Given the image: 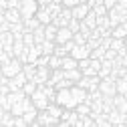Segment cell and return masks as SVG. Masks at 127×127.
<instances>
[{
  "label": "cell",
  "instance_id": "obj_1",
  "mask_svg": "<svg viewBox=\"0 0 127 127\" xmlns=\"http://www.w3.org/2000/svg\"><path fill=\"white\" fill-rule=\"evenodd\" d=\"M30 99H32V105L38 109V111H46V107H49V97H46L44 93V85H38V89L30 95Z\"/></svg>",
  "mask_w": 127,
  "mask_h": 127
},
{
  "label": "cell",
  "instance_id": "obj_2",
  "mask_svg": "<svg viewBox=\"0 0 127 127\" xmlns=\"http://www.w3.org/2000/svg\"><path fill=\"white\" fill-rule=\"evenodd\" d=\"M36 12H38V2L36 0H20V16H22V20L34 18Z\"/></svg>",
  "mask_w": 127,
  "mask_h": 127
},
{
  "label": "cell",
  "instance_id": "obj_3",
  "mask_svg": "<svg viewBox=\"0 0 127 127\" xmlns=\"http://www.w3.org/2000/svg\"><path fill=\"white\" fill-rule=\"evenodd\" d=\"M0 71H2V75H4V77L12 79V77H16L18 73H22V63H20L18 59H12V61L8 63V65H4Z\"/></svg>",
  "mask_w": 127,
  "mask_h": 127
},
{
  "label": "cell",
  "instance_id": "obj_4",
  "mask_svg": "<svg viewBox=\"0 0 127 127\" xmlns=\"http://www.w3.org/2000/svg\"><path fill=\"white\" fill-rule=\"evenodd\" d=\"M99 91L101 95H109V97H115L117 95V87H115V79H101V83H99Z\"/></svg>",
  "mask_w": 127,
  "mask_h": 127
},
{
  "label": "cell",
  "instance_id": "obj_5",
  "mask_svg": "<svg viewBox=\"0 0 127 127\" xmlns=\"http://www.w3.org/2000/svg\"><path fill=\"white\" fill-rule=\"evenodd\" d=\"M71 57L75 59V61H83V59H91V49L87 44H81V46H75V49L71 51Z\"/></svg>",
  "mask_w": 127,
  "mask_h": 127
},
{
  "label": "cell",
  "instance_id": "obj_6",
  "mask_svg": "<svg viewBox=\"0 0 127 127\" xmlns=\"http://www.w3.org/2000/svg\"><path fill=\"white\" fill-rule=\"evenodd\" d=\"M71 12H73V18L81 22V20L87 18V14L91 12V6H89V4H77L75 8H71Z\"/></svg>",
  "mask_w": 127,
  "mask_h": 127
},
{
  "label": "cell",
  "instance_id": "obj_7",
  "mask_svg": "<svg viewBox=\"0 0 127 127\" xmlns=\"http://www.w3.org/2000/svg\"><path fill=\"white\" fill-rule=\"evenodd\" d=\"M49 79H51V69L49 67H38L36 69V77L32 79V81L36 85H46V83H49Z\"/></svg>",
  "mask_w": 127,
  "mask_h": 127
},
{
  "label": "cell",
  "instance_id": "obj_8",
  "mask_svg": "<svg viewBox=\"0 0 127 127\" xmlns=\"http://www.w3.org/2000/svg\"><path fill=\"white\" fill-rule=\"evenodd\" d=\"M71 95H73L75 103H77V105H81V103H85V101H87V95H89V91H85V89H81V87L73 85V87H71Z\"/></svg>",
  "mask_w": 127,
  "mask_h": 127
},
{
  "label": "cell",
  "instance_id": "obj_9",
  "mask_svg": "<svg viewBox=\"0 0 127 127\" xmlns=\"http://www.w3.org/2000/svg\"><path fill=\"white\" fill-rule=\"evenodd\" d=\"M36 123H40V125H59V119L53 117L49 111H40L38 117H36Z\"/></svg>",
  "mask_w": 127,
  "mask_h": 127
},
{
  "label": "cell",
  "instance_id": "obj_10",
  "mask_svg": "<svg viewBox=\"0 0 127 127\" xmlns=\"http://www.w3.org/2000/svg\"><path fill=\"white\" fill-rule=\"evenodd\" d=\"M34 18L42 24V26H49L51 22H53V16H51V12H49V8H38V12L34 14Z\"/></svg>",
  "mask_w": 127,
  "mask_h": 127
},
{
  "label": "cell",
  "instance_id": "obj_11",
  "mask_svg": "<svg viewBox=\"0 0 127 127\" xmlns=\"http://www.w3.org/2000/svg\"><path fill=\"white\" fill-rule=\"evenodd\" d=\"M69 40H73V32H71L67 26H65V28H59L55 42H57V44H65V42H69Z\"/></svg>",
  "mask_w": 127,
  "mask_h": 127
},
{
  "label": "cell",
  "instance_id": "obj_12",
  "mask_svg": "<svg viewBox=\"0 0 127 127\" xmlns=\"http://www.w3.org/2000/svg\"><path fill=\"white\" fill-rule=\"evenodd\" d=\"M4 18H6V22H10V24H14V22H22L20 10H14V8L4 10Z\"/></svg>",
  "mask_w": 127,
  "mask_h": 127
},
{
  "label": "cell",
  "instance_id": "obj_13",
  "mask_svg": "<svg viewBox=\"0 0 127 127\" xmlns=\"http://www.w3.org/2000/svg\"><path fill=\"white\" fill-rule=\"evenodd\" d=\"M113 103H115V109L119 111V113H127V99H125V95H115L113 97Z\"/></svg>",
  "mask_w": 127,
  "mask_h": 127
},
{
  "label": "cell",
  "instance_id": "obj_14",
  "mask_svg": "<svg viewBox=\"0 0 127 127\" xmlns=\"http://www.w3.org/2000/svg\"><path fill=\"white\" fill-rule=\"evenodd\" d=\"M65 73V79L67 81H71V83H79L83 79V73H81V69H73V71H63Z\"/></svg>",
  "mask_w": 127,
  "mask_h": 127
},
{
  "label": "cell",
  "instance_id": "obj_15",
  "mask_svg": "<svg viewBox=\"0 0 127 127\" xmlns=\"http://www.w3.org/2000/svg\"><path fill=\"white\" fill-rule=\"evenodd\" d=\"M63 71H73V69H79V61H75L71 55L63 59V65H61Z\"/></svg>",
  "mask_w": 127,
  "mask_h": 127
},
{
  "label": "cell",
  "instance_id": "obj_16",
  "mask_svg": "<svg viewBox=\"0 0 127 127\" xmlns=\"http://www.w3.org/2000/svg\"><path fill=\"white\" fill-rule=\"evenodd\" d=\"M36 117H38V109H36V107H32V109L24 111V115H22V119L26 121V125H32V123L36 121Z\"/></svg>",
  "mask_w": 127,
  "mask_h": 127
},
{
  "label": "cell",
  "instance_id": "obj_17",
  "mask_svg": "<svg viewBox=\"0 0 127 127\" xmlns=\"http://www.w3.org/2000/svg\"><path fill=\"white\" fill-rule=\"evenodd\" d=\"M36 65H32V63H26V65H22V73L26 75V79L28 81H32V79L36 77Z\"/></svg>",
  "mask_w": 127,
  "mask_h": 127
},
{
  "label": "cell",
  "instance_id": "obj_18",
  "mask_svg": "<svg viewBox=\"0 0 127 127\" xmlns=\"http://www.w3.org/2000/svg\"><path fill=\"white\" fill-rule=\"evenodd\" d=\"M109 123H111V125H119V123H125V115H123V113H119L117 109H113V111L109 113Z\"/></svg>",
  "mask_w": 127,
  "mask_h": 127
},
{
  "label": "cell",
  "instance_id": "obj_19",
  "mask_svg": "<svg viewBox=\"0 0 127 127\" xmlns=\"http://www.w3.org/2000/svg\"><path fill=\"white\" fill-rule=\"evenodd\" d=\"M57 32H59V28H57L55 24L44 26V38H46V40H53V42H55V38H57Z\"/></svg>",
  "mask_w": 127,
  "mask_h": 127
},
{
  "label": "cell",
  "instance_id": "obj_20",
  "mask_svg": "<svg viewBox=\"0 0 127 127\" xmlns=\"http://www.w3.org/2000/svg\"><path fill=\"white\" fill-rule=\"evenodd\" d=\"M55 49H57V42H53V40H44L42 42V55L51 57V55H55Z\"/></svg>",
  "mask_w": 127,
  "mask_h": 127
},
{
  "label": "cell",
  "instance_id": "obj_21",
  "mask_svg": "<svg viewBox=\"0 0 127 127\" xmlns=\"http://www.w3.org/2000/svg\"><path fill=\"white\" fill-rule=\"evenodd\" d=\"M24 97H26V95H24L22 89H20V91H12V93L8 95V101H10V105H14V103H20Z\"/></svg>",
  "mask_w": 127,
  "mask_h": 127
},
{
  "label": "cell",
  "instance_id": "obj_22",
  "mask_svg": "<svg viewBox=\"0 0 127 127\" xmlns=\"http://www.w3.org/2000/svg\"><path fill=\"white\" fill-rule=\"evenodd\" d=\"M24 99H26V97H24ZM24 99H22V101H24ZM22 101H20V103H14V105H12L10 113H12L14 117H22V115H24V111H26V109H24V103H22Z\"/></svg>",
  "mask_w": 127,
  "mask_h": 127
},
{
  "label": "cell",
  "instance_id": "obj_23",
  "mask_svg": "<svg viewBox=\"0 0 127 127\" xmlns=\"http://www.w3.org/2000/svg\"><path fill=\"white\" fill-rule=\"evenodd\" d=\"M46 111L53 115V117H57L59 121H61V115H63V107L61 105H57V103H51L49 107H46Z\"/></svg>",
  "mask_w": 127,
  "mask_h": 127
},
{
  "label": "cell",
  "instance_id": "obj_24",
  "mask_svg": "<svg viewBox=\"0 0 127 127\" xmlns=\"http://www.w3.org/2000/svg\"><path fill=\"white\" fill-rule=\"evenodd\" d=\"M81 22H85L91 30H95V28H97V16H95V12L91 10V12L87 14V18H85V20H81Z\"/></svg>",
  "mask_w": 127,
  "mask_h": 127
},
{
  "label": "cell",
  "instance_id": "obj_25",
  "mask_svg": "<svg viewBox=\"0 0 127 127\" xmlns=\"http://www.w3.org/2000/svg\"><path fill=\"white\" fill-rule=\"evenodd\" d=\"M61 65H63V59L61 57H57V55H51L49 57V69L57 71V69H61Z\"/></svg>",
  "mask_w": 127,
  "mask_h": 127
},
{
  "label": "cell",
  "instance_id": "obj_26",
  "mask_svg": "<svg viewBox=\"0 0 127 127\" xmlns=\"http://www.w3.org/2000/svg\"><path fill=\"white\" fill-rule=\"evenodd\" d=\"M125 36H127V26L125 24H119V26L113 28V38H121L123 40Z\"/></svg>",
  "mask_w": 127,
  "mask_h": 127
},
{
  "label": "cell",
  "instance_id": "obj_27",
  "mask_svg": "<svg viewBox=\"0 0 127 127\" xmlns=\"http://www.w3.org/2000/svg\"><path fill=\"white\" fill-rule=\"evenodd\" d=\"M32 36H34V44H42L46 38H44V26H38L34 32H32Z\"/></svg>",
  "mask_w": 127,
  "mask_h": 127
},
{
  "label": "cell",
  "instance_id": "obj_28",
  "mask_svg": "<svg viewBox=\"0 0 127 127\" xmlns=\"http://www.w3.org/2000/svg\"><path fill=\"white\" fill-rule=\"evenodd\" d=\"M97 28H101L103 32L111 28V22H109V16H97Z\"/></svg>",
  "mask_w": 127,
  "mask_h": 127
},
{
  "label": "cell",
  "instance_id": "obj_29",
  "mask_svg": "<svg viewBox=\"0 0 127 127\" xmlns=\"http://www.w3.org/2000/svg\"><path fill=\"white\" fill-rule=\"evenodd\" d=\"M0 44H2V46H10V44H14V36H12V32H2V34H0Z\"/></svg>",
  "mask_w": 127,
  "mask_h": 127
},
{
  "label": "cell",
  "instance_id": "obj_30",
  "mask_svg": "<svg viewBox=\"0 0 127 127\" xmlns=\"http://www.w3.org/2000/svg\"><path fill=\"white\" fill-rule=\"evenodd\" d=\"M109 49H103V46H97L95 51H91V59H97V61H103L105 59V53Z\"/></svg>",
  "mask_w": 127,
  "mask_h": 127
},
{
  "label": "cell",
  "instance_id": "obj_31",
  "mask_svg": "<svg viewBox=\"0 0 127 127\" xmlns=\"http://www.w3.org/2000/svg\"><path fill=\"white\" fill-rule=\"evenodd\" d=\"M115 87H117V95H127V81L125 79H117Z\"/></svg>",
  "mask_w": 127,
  "mask_h": 127
},
{
  "label": "cell",
  "instance_id": "obj_32",
  "mask_svg": "<svg viewBox=\"0 0 127 127\" xmlns=\"http://www.w3.org/2000/svg\"><path fill=\"white\" fill-rule=\"evenodd\" d=\"M36 89H38V85H36L34 81H28V83L22 87V91H24V95H26V97H30V95H32Z\"/></svg>",
  "mask_w": 127,
  "mask_h": 127
},
{
  "label": "cell",
  "instance_id": "obj_33",
  "mask_svg": "<svg viewBox=\"0 0 127 127\" xmlns=\"http://www.w3.org/2000/svg\"><path fill=\"white\" fill-rule=\"evenodd\" d=\"M77 113L81 115V117H85V115H91V105H87V103L77 105Z\"/></svg>",
  "mask_w": 127,
  "mask_h": 127
},
{
  "label": "cell",
  "instance_id": "obj_34",
  "mask_svg": "<svg viewBox=\"0 0 127 127\" xmlns=\"http://www.w3.org/2000/svg\"><path fill=\"white\" fill-rule=\"evenodd\" d=\"M91 10L95 12V16H107V14H109V10L105 8V4H97V6H93Z\"/></svg>",
  "mask_w": 127,
  "mask_h": 127
},
{
  "label": "cell",
  "instance_id": "obj_35",
  "mask_svg": "<svg viewBox=\"0 0 127 127\" xmlns=\"http://www.w3.org/2000/svg\"><path fill=\"white\" fill-rule=\"evenodd\" d=\"M46 8H49V12H51V16L55 18V16H59V14H61V10H63V4H49V6H46Z\"/></svg>",
  "mask_w": 127,
  "mask_h": 127
},
{
  "label": "cell",
  "instance_id": "obj_36",
  "mask_svg": "<svg viewBox=\"0 0 127 127\" xmlns=\"http://www.w3.org/2000/svg\"><path fill=\"white\" fill-rule=\"evenodd\" d=\"M67 28L71 30L73 34H77V32H79V28H81V22H79V20H75V18H73V20L69 22V26H67Z\"/></svg>",
  "mask_w": 127,
  "mask_h": 127
},
{
  "label": "cell",
  "instance_id": "obj_37",
  "mask_svg": "<svg viewBox=\"0 0 127 127\" xmlns=\"http://www.w3.org/2000/svg\"><path fill=\"white\" fill-rule=\"evenodd\" d=\"M34 65H36V67H49V57H46V55H40V57L36 59Z\"/></svg>",
  "mask_w": 127,
  "mask_h": 127
},
{
  "label": "cell",
  "instance_id": "obj_38",
  "mask_svg": "<svg viewBox=\"0 0 127 127\" xmlns=\"http://www.w3.org/2000/svg\"><path fill=\"white\" fill-rule=\"evenodd\" d=\"M55 55H57V57H61V59L69 57V53L65 51V46H63V44H57V49H55Z\"/></svg>",
  "mask_w": 127,
  "mask_h": 127
},
{
  "label": "cell",
  "instance_id": "obj_39",
  "mask_svg": "<svg viewBox=\"0 0 127 127\" xmlns=\"http://www.w3.org/2000/svg\"><path fill=\"white\" fill-rule=\"evenodd\" d=\"M73 40H75V44H79V46H81V44H87V38L81 34V32H77V34H73Z\"/></svg>",
  "mask_w": 127,
  "mask_h": 127
},
{
  "label": "cell",
  "instance_id": "obj_40",
  "mask_svg": "<svg viewBox=\"0 0 127 127\" xmlns=\"http://www.w3.org/2000/svg\"><path fill=\"white\" fill-rule=\"evenodd\" d=\"M6 6L8 8H14V10H20V0H6Z\"/></svg>",
  "mask_w": 127,
  "mask_h": 127
},
{
  "label": "cell",
  "instance_id": "obj_41",
  "mask_svg": "<svg viewBox=\"0 0 127 127\" xmlns=\"http://www.w3.org/2000/svg\"><path fill=\"white\" fill-rule=\"evenodd\" d=\"M10 61H12V57H10V55H6V53H2V55H0V67H4V65H8Z\"/></svg>",
  "mask_w": 127,
  "mask_h": 127
},
{
  "label": "cell",
  "instance_id": "obj_42",
  "mask_svg": "<svg viewBox=\"0 0 127 127\" xmlns=\"http://www.w3.org/2000/svg\"><path fill=\"white\" fill-rule=\"evenodd\" d=\"M91 67V59H83V61H79V69L81 71H85V69H89Z\"/></svg>",
  "mask_w": 127,
  "mask_h": 127
},
{
  "label": "cell",
  "instance_id": "obj_43",
  "mask_svg": "<svg viewBox=\"0 0 127 127\" xmlns=\"http://www.w3.org/2000/svg\"><path fill=\"white\" fill-rule=\"evenodd\" d=\"M105 59H107V61H115V59H117V53H115L113 49H109V51L105 53Z\"/></svg>",
  "mask_w": 127,
  "mask_h": 127
},
{
  "label": "cell",
  "instance_id": "obj_44",
  "mask_svg": "<svg viewBox=\"0 0 127 127\" xmlns=\"http://www.w3.org/2000/svg\"><path fill=\"white\" fill-rule=\"evenodd\" d=\"M14 127H28L22 117H14Z\"/></svg>",
  "mask_w": 127,
  "mask_h": 127
},
{
  "label": "cell",
  "instance_id": "obj_45",
  "mask_svg": "<svg viewBox=\"0 0 127 127\" xmlns=\"http://www.w3.org/2000/svg\"><path fill=\"white\" fill-rule=\"evenodd\" d=\"M103 4H105L107 10H111V8H115V6H117V0H103Z\"/></svg>",
  "mask_w": 127,
  "mask_h": 127
},
{
  "label": "cell",
  "instance_id": "obj_46",
  "mask_svg": "<svg viewBox=\"0 0 127 127\" xmlns=\"http://www.w3.org/2000/svg\"><path fill=\"white\" fill-rule=\"evenodd\" d=\"M38 2V8H46L49 4H53V0H36Z\"/></svg>",
  "mask_w": 127,
  "mask_h": 127
},
{
  "label": "cell",
  "instance_id": "obj_47",
  "mask_svg": "<svg viewBox=\"0 0 127 127\" xmlns=\"http://www.w3.org/2000/svg\"><path fill=\"white\" fill-rule=\"evenodd\" d=\"M97 4H103V0H89V6H97Z\"/></svg>",
  "mask_w": 127,
  "mask_h": 127
},
{
  "label": "cell",
  "instance_id": "obj_48",
  "mask_svg": "<svg viewBox=\"0 0 127 127\" xmlns=\"http://www.w3.org/2000/svg\"><path fill=\"white\" fill-rule=\"evenodd\" d=\"M117 4H119L121 8H125V10H127V0H117Z\"/></svg>",
  "mask_w": 127,
  "mask_h": 127
},
{
  "label": "cell",
  "instance_id": "obj_49",
  "mask_svg": "<svg viewBox=\"0 0 127 127\" xmlns=\"http://www.w3.org/2000/svg\"><path fill=\"white\" fill-rule=\"evenodd\" d=\"M59 127H71L69 121H59Z\"/></svg>",
  "mask_w": 127,
  "mask_h": 127
},
{
  "label": "cell",
  "instance_id": "obj_50",
  "mask_svg": "<svg viewBox=\"0 0 127 127\" xmlns=\"http://www.w3.org/2000/svg\"><path fill=\"white\" fill-rule=\"evenodd\" d=\"M123 67H125V69H127V55H125V57H123Z\"/></svg>",
  "mask_w": 127,
  "mask_h": 127
},
{
  "label": "cell",
  "instance_id": "obj_51",
  "mask_svg": "<svg viewBox=\"0 0 127 127\" xmlns=\"http://www.w3.org/2000/svg\"><path fill=\"white\" fill-rule=\"evenodd\" d=\"M79 4H89V0H77Z\"/></svg>",
  "mask_w": 127,
  "mask_h": 127
},
{
  "label": "cell",
  "instance_id": "obj_52",
  "mask_svg": "<svg viewBox=\"0 0 127 127\" xmlns=\"http://www.w3.org/2000/svg\"><path fill=\"white\" fill-rule=\"evenodd\" d=\"M53 2H55V4H63V0H53Z\"/></svg>",
  "mask_w": 127,
  "mask_h": 127
},
{
  "label": "cell",
  "instance_id": "obj_53",
  "mask_svg": "<svg viewBox=\"0 0 127 127\" xmlns=\"http://www.w3.org/2000/svg\"><path fill=\"white\" fill-rule=\"evenodd\" d=\"M91 127H101V125H99V123H93V125H91Z\"/></svg>",
  "mask_w": 127,
  "mask_h": 127
},
{
  "label": "cell",
  "instance_id": "obj_54",
  "mask_svg": "<svg viewBox=\"0 0 127 127\" xmlns=\"http://www.w3.org/2000/svg\"><path fill=\"white\" fill-rule=\"evenodd\" d=\"M40 127H55V125H40Z\"/></svg>",
  "mask_w": 127,
  "mask_h": 127
},
{
  "label": "cell",
  "instance_id": "obj_55",
  "mask_svg": "<svg viewBox=\"0 0 127 127\" xmlns=\"http://www.w3.org/2000/svg\"><path fill=\"white\" fill-rule=\"evenodd\" d=\"M2 77H4V75H2V71H0V81H2Z\"/></svg>",
  "mask_w": 127,
  "mask_h": 127
},
{
  "label": "cell",
  "instance_id": "obj_56",
  "mask_svg": "<svg viewBox=\"0 0 127 127\" xmlns=\"http://www.w3.org/2000/svg\"><path fill=\"white\" fill-rule=\"evenodd\" d=\"M125 123H127V113H125Z\"/></svg>",
  "mask_w": 127,
  "mask_h": 127
},
{
  "label": "cell",
  "instance_id": "obj_57",
  "mask_svg": "<svg viewBox=\"0 0 127 127\" xmlns=\"http://www.w3.org/2000/svg\"><path fill=\"white\" fill-rule=\"evenodd\" d=\"M125 99H127V95H125Z\"/></svg>",
  "mask_w": 127,
  "mask_h": 127
},
{
  "label": "cell",
  "instance_id": "obj_58",
  "mask_svg": "<svg viewBox=\"0 0 127 127\" xmlns=\"http://www.w3.org/2000/svg\"><path fill=\"white\" fill-rule=\"evenodd\" d=\"M0 127H4V125H0Z\"/></svg>",
  "mask_w": 127,
  "mask_h": 127
},
{
  "label": "cell",
  "instance_id": "obj_59",
  "mask_svg": "<svg viewBox=\"0 0 127 127\" xmlns=\"http://www.w3.org/2000/svg\"><path fill=\"white\" fill-rule=\"evenodd\" d=\"M0 69H2V67H0Z\"/></svg>",
  "mask_w": 127,
  "mask_h": 127
}]
</instances>
